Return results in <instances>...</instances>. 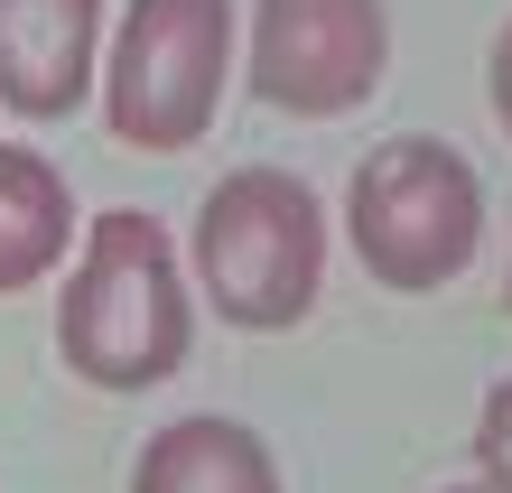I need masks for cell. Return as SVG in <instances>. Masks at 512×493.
Wrapping results in <instances>:
<instances>
[{
  "instance_id": "12",
  "label": "cell",
  "mask_w": 512,
  "mask_h": 493,
  "mask_svg": "<svg viewBox=\"0 0 512 493\" xmlns=\"http://www.w3.org/2000/svg\"><path fill=\"white\" fill-rule=\"evenodd\" d=\"M503 317H512V270H503Z\"/></svg>"
},
{
  "instance_id": "6",
  "label": "cell",
  "mask_w": 512,
  "mask_h": 493,
  "mask_svg": "<svg viewBox=\"0 0 512 493\" xmlns=\"http://www.w3.org/2000/svg\"><path fill=\"white\" fill-rule=\"evenodd\" d=\"M103 0H0V112L66 121L103 75Z\"/></svg>"
},
{
  "instance_id": "8",
  "label": "cell",
  "mask_w": 512,
  "mask_h": 493,
  "mask_svg": "<svg viewBox=\"0 0 512 493\" xmlns=\"http://www.w3.org/2000/svg\"><path fill=\"white\" fill-rule=\"evenodd\" d=\"M66 242H75L66 168L28 140H0V298H19L47 270H66Z\"/></svg>"
},
{
  "instance_id": "4",
  "label": "cell",
  "mask_w": 512,
  "mask_h": 493,
  "mask_svg": "<svg viewBox=\"0 0 512 493\" xmlns=\"http://www.w3.org/2000/svg\"><path fill=\"white\" fill-rule=\"evenodd\" d=\"M233 0H131L103 47V121L122 149L177 159L215 131L233 84Z\"/></svg>"
},
{
  "instance_id": "3",
  "label": "cell",
  "mask_w": 512,
  "mask_h": 493,
  "mask_svg": "<svg viewBox=\"0 0 512 493\" xmlns=\"http://www.w3.org/2000/svg\"><path fill=\"white\" fill-rule=\"evenodd\" d=\"M345 242L364 261V280L429 298L485 252V177L457 140L391 131L364 149V168L345 187Z\"/></svg>"
},
{
  "instance_id": "11",
  "label": "cell",
  "mask_w": 512,
  "mask_h": 493,
  "mask_svg": "<svg viewBox=\"0 0 512 493\" xmlns=\"http://www.w3.org/2000/svg\"><path fill=\"white\" fill-rule=\"evenodd\" d=\"M447 493H503V484H485V475H475V484H447Z\"/></svg>"
},
{
  "instance_id": "10",
  "label": "cell",
  "mask_w": 512,
  "mask_h": 493,
  "mask_svg": "<svg viewBox=\"0 0 512 493\" xmlns=\"http://www.w3.org/2000/svg\"><path fill=\"white\" fill-rule=\"evenodd\" d=\"M485 94H494V121L512 131V19L494 28V56H485Z\"/></svg>"
},
{
  "instance_id": "5",
  "label": "cell",
  "mask_w": 512,
  "mask_h": 493,
  "mask_svg": "<svg viewBox=\"0 0 512 493\" xmlns=\"http://www.w3.org/2000/svg\"><path fill=\"white\" fill-rule=\"evenodd\" d=\"M391 66V10L382 0H252L243 75L261 112L289 121H345L382 94Z\"/></svg>"
},
{
  "instance_id": "1",
  "label": "cell",
  "mask_w": 512,
  "mask_h": 493,
  "mask_svg": "<svg viewBox=\"0 0 512 493\" xmlns=\"http://www.w3.org/2000/svg\"><path fill=\"white\" fill-rule=\"evenodd\" d=\"M56 354L84 391H159L196 354V280L177 233L149 205H112L84 224L66 298H56Z\"/></svg>"
},
{
  "instance_id": "9",
  "label": "cell",
  "mask_w": 512,
  "mask_h": 493,
  "mask_svg": "<svg viewBox=\"0 0 512 493\" xmlns=\"http://www.w3.org/2000/svg\"><path fill=\"white\" fill-rule=\"evenodd\" d=\"M475 475L512 493V373L475 400Z\"/></svg>"
},
{
  "instance_id": "7",
  "label": "cell",
  "mask_w": 512,
  "mask_h": 493,
  "mask_svg": "<svg viewBox=\"0 0 512 493\" xmlns=\"http://www.w3.org/2000/svg\"><path fill=\"white\" fill-rule=\"evenodd\" d=\"M131 493H289V484H280V456H270V438L252 419L196 410V419L149 428Z\"/></svg>"
},
{
  "instance_id": "2",
  "label": "cell",
  "mask_w": 512,
  "mask_h": 493,
  "mask_svg": "<svg viewBox=\"0 0 512 493\" xmlns=\"http://www.w3.org/2000/svg\"><path fill=\"white\" fill-rule=\"evenodd\" d=\"M196 298L243 335H289L326 289V214L308 177L289 168H233L205 187L187 233Z\"/></svg>"
}]
</instances>
